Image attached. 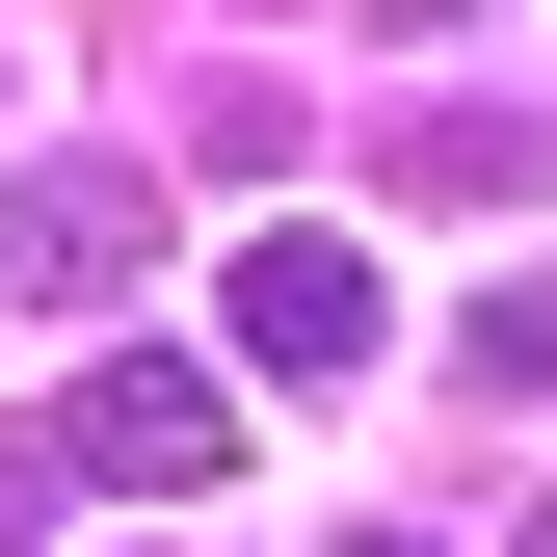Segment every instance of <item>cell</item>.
<instances>
[{"mask_svg":"<svg viewBox=\"0 0 557 557\" xmlns=\"http://www.w3.org/2000/svg\"><path fill=\"white\" fill-rule=\"evenodd\" d=\"M0 293H27V319H133V293H160V160H107V133L0 160Z\"/></svg>","mask_w":557,"mask_h":557,"instance_id":"obj_1","label":"cell"},{"mask_svg":"<svg viewBox=\"0 0 557 557\" xmlns=\"http://www.w3.org/2000/svg\"><path fill=\"white\" fill-rule=\"evenodd\" d=\"M213 451H239V398H213V372H160V345H107L81 425H53V478H133V505H186Z\"/></svg>","mask_w":557,"mask_h":557,"instance_id":"obj_2","label":"cell"},{"mask_svg":"<svg viewBox=\"0 0 557 557\" xmlns=\"http://www.w3.org/2000/svg\"><path fill=\"white\" fill-rule=\"evenodd\" d=\"M213 293H239V372H372V265H345L319 213H265Z\"/></svg>","mask_w":557,"mask_h":557,"instance_id":"obj_3","label":"cell"},{"mask_svg":"<svg viewBox=\"0 0 557 557\" xmlns=\"http://www.w3.org/2000/svg\"><path fill=\"white\" fill-rule=\"evenodd\" d=\"M531 160H557V133H505V107H425V133H398V186H425V213H505Z\"/></svg>","mask_w":557,"mask_h":557,"instance_id":"obj_4","label":"cell"},{"mask_svg":"<svg viewBox=\"0 0 557 557\" xmlns=\"http://www.w3.org/2000/svg\"><path fill=\"white\" fill-rule=\"evenodd\" d=\"M478 398H557V293H478V345H451Z\"/></svg>","mask_w":557,"mask_h":557,"instance_id":"obj_5","label":"cell"},{"mask_svg":"<svg viewBox=\"0 0 557 557\" xmlns=\"http://www.w3.org/2000/svg\"><path fill=\"white\" fill-rule=\"evenodd\" d=\"M27 505H53V425H0V557H27Z\"/></svg>","mask_w":557,"mask_h":557,"instance_id":"obj_6","label":"cell"},{"mask_svg":"<svg viewBox=\"0 0 557 557\" xmlns=\"http://www.w3.org/2000/svg\"><path fill=\"white\" fill-rule=\"evenodd\" d=\"M345 557H425V531H345Z\"/></svg>","mask_w":557,"mask_h":557,"instance_id":"obj_7","label":"cell"},{"mask_svg":"<svg viewBox=\"0 0 557 557\" xmlns=\"http://www.w3.org/2000/svg\"><path fill=\"white\" fill-rule=\"evenodd\" d=\"M531 557H557V505H531Z\"/></svg>","mask_w":557,"mask_h":557,"instance_id":"obj_8","label":"cell"}]
</instances>
